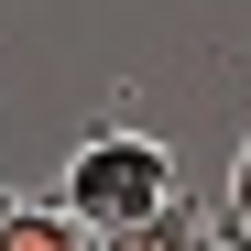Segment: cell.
I'll use <instances>...</instances> for the list:
<instances>
[{
  "mask_svg": "<svg viewBox=\"0 0 251 251\" xmlns=\"http://www.w3.org/2000/svg\"><path fill=\"white\" fill-rule=\"evenodd\" d=\"M175 197H186L175 186V153H164L153 131H131V120L88 131L76 164H66V186H55V207H76L88 229H131V219H153V207H175Z\"/></svg>",
  "mask_w": 251,
  "mask_h": 251,
  "instance_id": "1",
  "label": "cell"
},
{
  "mask_svg": "<svg viewBox=\"0 0 251 251\" xmlns=\"http://www.w3.org/2000/svg\"><path fill=\"white\" fill-rule=\"evenodd\" d=\"M0 251H99V229L55 197H0Z\"/></svg>",
  "mask_w": 251,
  "mask_h": 251,
  "instance_id": "2",
  "label": "cell"
},
{
  "mask_svg": "<svg viewBox=\"0 0 251 251\" xmlns=\"http://www.w3.org/2000/svg\"><path fill=\"white\" fill-rule=\"evenodd\" d=\"M99 251H207V207L175 197V207H153V219H131V229H99Z\"/></svg>",
  "mask_w": 251,
  "mask_h": 251,
  "instance_id": "3",
  "label": "cell"
},
{
  "mask_svg": "<svg viewBox=\"0 0 251 251\" xmlns=\"http://www.w3.org/2000/svg\"><path fill=\"white\" fill-rule=\"evenodd\" d=\"M219 207H229V219H240V229H251V142H240V153H229V186H219Z\"/></svg>",
  "mask_w": 251,
  "mask_h": 251,
  "instance_id": "4",
  "label": "cell"
},
{
  "mask_svg": "<svg viewBox=\"0 0 251 251\" xmlns=\"http://www.w3.org/2000/svg\"><path fill=\"white\" fill-rule=\"evenodd\" d=\"M207 251H251V229L229 219V207H207Z\"/></svg>",
  "mask_w": 251,
  "mask_h": 251,
  "instance_id": "5",
  "label": "cell"
}]
</instances>
